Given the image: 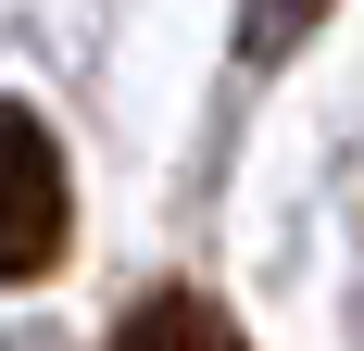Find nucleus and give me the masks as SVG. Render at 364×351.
Returning a JSON list of instances; mask_svg holds the SVG:
<instances>
[{"mask_svg": "<svg viewBox=\"0 0 364 351\" xmlns=\"http://www.w3.org/2000/svg\"><path fill=\"white\" fill-rule=\"evenodd\" d=\"M75 239V188H63V151H50V126H38L26 101H0V288L50 276Z\"/></svg>", "mask_w": 364, "mask_h": 351, "instance_id": "nucleus-1", "label": "nucleus"}, {"mask_svg": "<svg viewBox=\"0 0 364 351\" xmlns=\"http://www.w3.org/2000/svg\"><path fill=\"white\" fill-rule=\"evenodd\" d=\"M113 351H252V339H239V314L201 301V288H151L139 314L113 326Z\"/></svg>", "mask_w": 364, "mask_h": 351, "instance_id": "nucleus-2", "label": "nucleus"}, {"mask_svg": "<svg viewBox=\"0 0 364 351\" xmlns=\"http://www.w3.org/2000/svg\"><path fill=\"white\" fill-rule=\"evenodd\" d=\"M314 26H327V0H252V13H239V50H252V63H289Z\"/></svg>", "mask_w": 364, "mask_h": 351, "instance_id": "nucleus-3", "label": "nucleus"}]
</instances>
